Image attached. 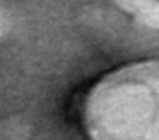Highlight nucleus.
<instances>
[{
  "label": "nucleus",
  "instance_id": "obj_1",
  "mask_svg": "<svg viewBox=\"0 0 159 140\" xmlns=\"http://www.w3.org/2000/svg\"><path fill=\"white\" fill-rule=\"evenodd\" d=\"M84 123L90 140H159V62L104 77L85 98Z\"/></svg>",
  "mask_w": 159,
  "mask_h": 140
},
{
  "label": "nucleus",
  "instance_id": "obj_2",
  "mask_svg": "<svg viewBox=\"0 0 159 140\" xmlns=\"http://www.w3.org/2000/svg\"><path fill=\"white\" fill-rule=\"evenodd\" d=\"M114 3L138 23L159 29V0H114Z\"/></svg>",
  "mask_w": 159,
  "mask_h": 140
}]
</instances>
